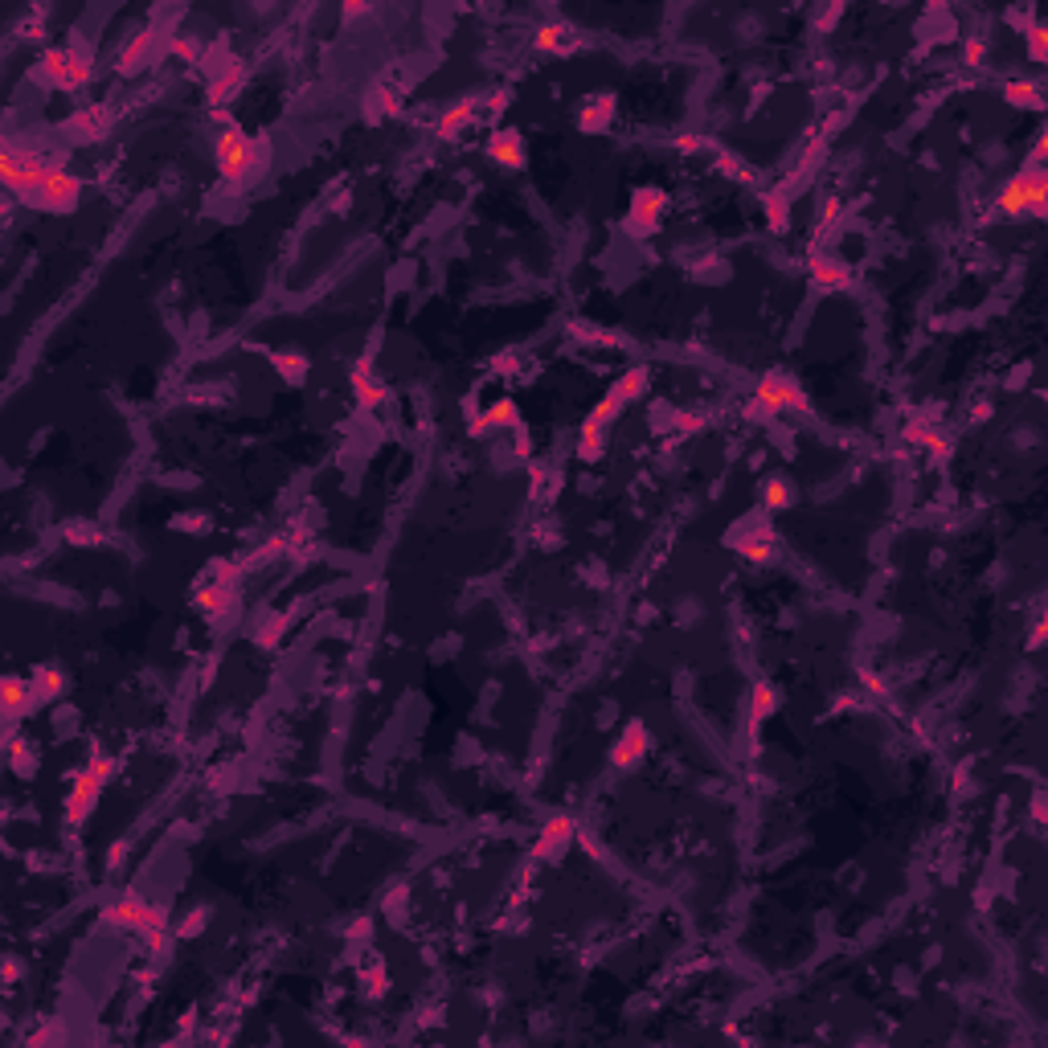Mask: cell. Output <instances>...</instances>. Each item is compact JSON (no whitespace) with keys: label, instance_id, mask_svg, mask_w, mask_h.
Returning <instances> with one entry per match:
<instances>
[{"label":"cell","instance_id":"9c48e42d","mask_svg":"<svg viewBox=\"0 0 1048 1048\" xmlns=\"http://www.w3.org/2000/svg\"><path fill=\"white\" fill-rule=\"evenodd\" d=\"M754 398L762 406H770L774 414H807L811 410V398H807V389L803 381L791 373V369H766L754 385Z\"/></svg>","mask_w":1048,"mask_h":1048},{"label":"cell","instance_id":"816d5d0a","mask_svg":"<svg viewBox=\"0 0 1048 1048\" xmlns=\"http://www.w3.org/2000/svg\"><path fill=\"white\" fill-rule=\"evenodd\" d=\"M741 414H746V422H758V426H766V422H774V418H778V414H774L770 406H762L758 398H750L746 406H741Z\"/></svg>","mask_w":1048,"mask_h":1048},{"label":"cell","instance_id":"9f6ffc18","mask_svg":"<svg viewBox=\"0 0 1048 1048\" xmlns=\"http://www.w3.org/2000/svg\"><path fill=\"white\" fill-rule=\"evenodd\" d=\"M701 148H709V140H705V136H680V140H676V152H684V156L701 152Z\"/></svg>","mask_w":1048,"mask_h":1048},{"label":"cell","instance_id":"83f0119b","mask_svg":"<svg viewBox=\"0 0 1048 1048\" xmlns=\"http://www.w3.org/2000/svg\"><path fill=\"white\" fill-rule=\"evenodd\" d=\"M533 50L537 54H553V58H565V54H574L578 50V29L570 21H545L533 37Z\"/></svg>","mask_w":1048,"mask_h":1048},{"label":"cell","instance_id":"1f68e13d","mask_svg":"<svg viewBox=\"0 0 1048 1048\" xmlns=\"http://www.w3.org/2000/svg\"><path fill=\"white\" fill-rule=\"evenodd\" d=\"M5 762H9V770H13L21 782H33L37 770H41L37 746H33L29 737H5Z\"/></svg>","mask_w":1048,"mask_h":1048},{"label":"cell","instance_id":"60d3db41","mask_svg":"<svg viewBox=\"0 0 1048 1048\" xmlns=\"http://www.w3.org/2000/svg\"><path fill=\"white\" fill-rule=\"evenodd\" d=\"M1024 41H1028V58L1040 66V62H1048V25L1036 17L1028 29H1024Z\"/></svg>","mask_w":1048,"mask_h":1048},{"label":"cell","instance_id":"74e56055","mask_svg":"<svg viewBox=\"0 0 1048 1048\" xmlns=\"http://www.w3.org/2000/svg\"><path fill=\"white\" fill-rule=\"evenodd\" d=\"M529 488H533L537 500H545L549 492L561 488V471L553 463H529Z\"/></svg>","mask_w":1048,"mask_h":1048},{"label":"cell","instance_id":"3957f363","mask_svg":"<svg viewBox=\"0 0 1048 1048\" xmlns=\"http://www.w3.org/2000/svg\"><path fill=\"white\" fill-rule=\"evenodd\" d=\"M115 770H119L115 754H107L99 741H95L91 754H86V766L74 774V786H70L66 799H62V819H66L70 827H82L86 819H91V811L99 807L103 786L115 778Z\"/></svg>","mask_w":1048,"mask_h":1048},{"label":"cell","instance_id":"94428289","mask_svg":"<svg viewBox=\"0 0 1048 1048\" xmlns=\"http://www.w3.org/2000/svg\"><path fill=\"white\" fill-rule=\"evenodd\" d=\"M1044 635H1048V623L1044 619H1036V627H1032V635H1028V647L1036 651V647H1044Z\"/></svg>","mask_w":1048,"mask_h":1048},{"label":"cell","instance_id":"5bb4252c","mask_svg":"<svg viewBox=\"0 0 1048 1048\" xmlns=\"http://www.w3.org/2000/svg\"><path fill=\"white\" fill-rule=\"evenodd\" d=\"M168 41H172V33H168V29H156V25L140 29V33L131 37L127 46L119 50V58H115L119 74H136V70H144L148 62H156L160 54H168Z\"/></svg>","mask_w":1048,"mask_h":1048},{"label":"cell","instance_id":"d4e9b609","mask_svg":"<svg viewBox=\"0 0 1048 1048\" xmlns=\"http://www.w3.org/2000/svg\"><path fill=\"white\" fill-rule=\"evenodd\" d=\"M348 385H353V398H357V406L361 410H377L381 402H385V381L377 377V365H373V357H361V361H353V369H348Z\"/></svg>","mask_w":1048,"mask_h":1048},{"label":"cell","instance_id":"ba28073f","mask_svg":"<svg viewBox=\"0 0 1048 1048\" xmlns=\"http://www.w3.org/2000/svg\"><path fill=\"white\" fill-rule=\"evenodd\" d=\"M725 545L737 549L746 561L754 565H770L774 561V524H770V512L758 508V512H746L741 520H733V529L725 533Z\"/></svg>","mask_w":1048,"mask_h":1048},{"label":"cell","instance_id":"bcb514c9","mask_svg":"<svg viewBox=\"0 0 1048 1048\" xmlns=\"http://www.w3.org/2000/svg\"><path fill=\"white\" fill-rule=\"evenodd\" d=\"M369 119H381V115H398V95L385 91V86H377V91L369 95Z\"/></svg>","mask_w":1048,"mask_h":1048},{"label":"cell","instance_id":"e0dca14e","mask_svg":"<svg viewBox=\"0 0 1048 1048\" xmlns=\"http://www.w3.org/2000/svg\"><path fill=\"white\" fill-rule=\"evenodd\" d=\"M0 705H5V737H17V725L33 717V696H29V676L5 672L0 680Z\"/></svg>","mask_w":1048,"mask_h":1048},{"label":"cell","instance_id":"7c38bea8","mask_svg":"<svg viewBox=\"0 0 1048 1048\" xmlns=\"http://www.w3.org/2000/svg\"><path fill=\"white\" fill-rule=\"evenodd\" d=\"M664 209H668V193H664L660 185H639V189L631 193V201H627L623 234H627V238H635V242L651 238L655 230H660V217H664Z\"/></svg>","mask_w":1048,"mask_h":1048},{"label":"cell","instance_id":"2e32d148","mask_svg":"<svg viewBox=\"0 0 1048 1048\" xmlns=\"http://www.w3.org/2000/svg\"><path fill=\"white\" fill-rule=\"evenodd\" d=\"M606 754H610V766H615V770H635L651 754V729L643 721H627L623 733L610 741Z\"/></svg>","mask_w":1048,"mask_h":1048},{"label":"cell","instance_id":"f546056e","mask_svg":"<svg viewBox=\"0 0 1048 1048\" xmlns=\"http://www.w3.org/2000/svg\"><path fill=\"white\" fill-rule=\"evenodd\" d=\"M606 443H610V422L590 410L586 422H582V434H578V459L582 463H598L606 455Z\"/></svg>","mask_w":1048,"mask_h":1048},{"label":"cell","instance_id":"b9f144b4","mask_svg":"<svg viewBox=\"0 0 1048 1048\" xmlns=\"http://www.w3.org/2000/svg\"><path fill=\"white\" fill-rule=\"evenodd\" d=\"M840 213H844L840 197H832V193H827V197L819 201V213H815V230H819V234H827V230H832V226L840 222ZM819 234H815V238H819Z\"/></svg>","mask_w":1048,"mask_h":1048},{"label":"cell","instance_id":"7bdbcfd3","mask_svg":"<svg viewBox=\"0 0 1048 1048\" xmlns=\"http://www.w3.org/2000/svg\"><path fill=\"white\" fill-rule=\"evenodd\" d=\"M168 54L172 58H181V62H201V41H193V37H185V33H172V41H168Z\"/></svg>","mask_w":1048,"mask_h":1048},{"label":"cell","instance_id":"603a6c76","mask_svg":"<svg viewBox=\"0 0 1048 1048\" xmlns=\"http://www.w3.org/2000/svg\"><path fill=\"white\" fill-rule=\"evenodd\" d=\"M488 160L500 164V168H508V172H516V168L529 164V144H524V131H516V127H496L492 136H488Z\"/></svg>","mask_w":1048,"mask_h":1048},{"label":"cell","instance_id":"91938a15","mask_svg":"<svg viewBox=\"0 0 1048 1048\" xmlns=\"http://www.w3.org/2000/svg\"><path fill=\"white\" fill-rule=\"evenodd\" d=\"M844 123H848V111H836V115H827V119H823V140H832V136H836V131H840Z\"/></svg>","mask_w":1048,"mask_h":1048},{"label":"cell","instance_id":"d6a6232c","mask_svg":"<svg viewBox=\"0 0 1048 1048\" xmlns=\"http://www.w3.org/2000/svg\"><path fill=\"white\" fill-rule=\"evenodd\" d=\"M570 336L578 344H594V348H631V336L627 332H610L594 320H570Z\"/></svg>","mask_w":1048,"mask_h":1048},{"label":"cell","instance_id":"8fae6325","mask_svg":"<svg viewBox=\"0 0 1048 1048\" xmlns=\"http://www.w3.org/2000/svg\"><path fill=\"white\" fill-rule=\"evenodd\" d=\"M246 78H250V70H246V62H242L238 54L217 50V62H205V95H209L213 111L226 107V103H234V99L242 95Z\"/></svg>","mask_w":1048,"mask_h":1048},{"label":"cell","instance_id":"7a4b0ae2","mask_svg":"<svg viewBox=\"0 0 1048 1048\" xmlns=\"http://www.w3.org/2000/svg\"><path fill=\"white\" fill-rule=\"evenodd\" d=\"M242 578H246V565H242V561L213 557V561H209V570H205V578H201V586H193L189 602L201 610V615H205L213 627H226V623L238 619Z\"/></svg>","mask_w":1048,"mask_h":1048},{"label":"cell","instance_id":"681fc988","mask_svg":"<svg viewBox=\"0 0 1048 1048\" xmlns=\"http://www.w3.org/2000/svg\"><path fill=\"white\" fill-rule=\"evenodd\" d=\"M508 107H512V91H508V86H500V91L484 95V111H488L492 119H500V115H504Z\"/></svg>","mask_w":1048,"mask_h":1048},{"label":"cell","instance_id":"484cf974","mask_svg":"<svg viewBox=\"0 0 1048 1048\" xmlns=\"http://www.w3.org/2000/svg\"><path fill=\"white\" fill-rule=\"evenodd\" d=\"M115 127V115L107 103H86L66 119V131H74V140H103Z\"/></svg>","mask_w":1048,"mask_h":1048},{"label":"cell","instance_id":"6da1fadb","mask_svg":"<svg viewBox=\"0 0 1048 1048\" xmlns=\"http://www.w3.org/2000/svg\"><path fill=\"white\" fill-rule=\"evenodd\" d=\"M99 922H103V926H115V930L140 934V938L152 946L156 958H168L172 938H177V934H172V917H168V909L156 905V901H148V897L136 893V889H123L115 901H107V905L99 909Z\"/></svg>","mask_w":1048,"mask_h":1048},{"label":"cell","instance_id":"7402d4cb","mask_svg":"<svg viewBox=\"0 0 1048 1048\" xmlns=\"http://www.w3.org/2000/svg\"><path fill=\"white\" fill-rule=\"evenodd\" d=\"M615 115H619V95L594 91L578 111V131H586V136H606V131L615 127Z\"/></svg>","mask_w":1048,"mask_h":1048},{"label":"cell","instance_id":"7dc6e473","mask_svg":"<svg viewBox=\"0 0 1048 1048\" xmlns=\"http://www.w3.org/2000/svg\"><path fill=\"white\" fill-rule=\"evenodd\" d=\"M844 13H848L844 5H827V9H819V13L811 17V25H815V33H832V29H836V21H840Z\"/></svg>","mask_w":1048,"mask_h":1048},{"label":"cell","instance_id":"52a82bcc","mask_svg":"<svg viewBox=\"0 0 1048 1048\" xmlns=\"http://www.w3.org/2000/svg\"><path fill=\"white\" fill-rule=\"evenodd\" d=\"M213 164H217V177L234 189L258 181L254 177V136H246L238 123H230L213 144Z\"/></svg>","mask_w":1048,"mask_h":1048},{"label":"cell","instance_id":"ffe728a7","mask_svg":"<svg viewBox=\"0 0 1048 1048\" xmlns=\"http://www.w3.org/2000/svg\"><path fill=\"white\" fill-rule=\"evenodd\" d=\"M66 688H70V676H66V668H62V664H54V660L37 664V668L29 672V696H33V713H37V709H46V705H54V701H62V696H66Z\"/></svg>","mask_w":1048,"mask_h":1048},{"label":"cell","instance_id":"6f0895ef","mask_svg":"<svg viewBox=\"0 0 1048 1048\" xmlns=\"http://www.w3.org/2000/svg\"><path fill=\"white\" fill-rule=\"evenodd\" d=\"M123 860H127V840H115V844H111V852H107V868H111V872H119V868H123Z\"/></svg>","mask_w":1048,"mask_h":1048},{"label":"cell","instance_id":"6125c7cd","mask_svg":"<svg viewBox=\"0 0 1048 1048\" xmlns=\"http://www.w3.org/2000/svg\"><path fill=\"white\" fill-rule=\"evenodd\" d=\"M365 13H369V5H357V0H353V5H344V9H340V17H344V21H357V17H365Z\"/></svg>","mask_w":1048,"mask_h":1048},{"label":"cell","instance_id":"277c9868","mask_svg":"<svg viewBox=\"0 0 1048 1048\" xmlns=\"http://www.w3.org/2000/svg\"><path fill=\"white\" fill-rule=\"evenodd\" d=\"M58 168H66L58 156H50V152H41V148H33V144H21V140H13V136H5V144H0V177H5V185H9V193L21 201L29 189H37L41 181L50 177V172H58Z\"/></svg>","mask_w":1048,"mask_h":1048},{"label":"cell","instance_id":"d590c367","mask_svg":"<svg viewBox=\"0 0 1048 1048\" xmlns=\"http://www.w3.org/2000/svg\"><path fill=\"white\" fill-rule=\"evenodd\" d=\"M287 615L283 610H271V615H258V627H254V643L262 647V651H275L279 643H283V635H287Z\"/></svg>","mask_w":1048,"mask_h":1048},{"label":"cell","instance_id":"e575fe53","mask_svg":"<svg viewBox=\"0 0 1048 1048\" xmlns=\"http://www.w3.org/2000/svg\"><path fill=\"white\" fill-rule=\"evenodd\" d=\"M1003 103L1008 107H1016V111H1044L1048 103H1044V91L1036 82H1024V78H1016V82H1003Z\"/></svg>","mask_w":1048,"mask_h":1048},{"label":"cell","instance_id":"e7e4bbea","mask_svg":"<svg viewBox=\"0 0 1048 1048\" xmlns=\"http://www.w3.org/2000/svg\"><path fill=\"white\" fill-rule=\"evenodd\" d=\"M5 979H9V983L17 979V958H5Z\"/></svg>","mask_w":1048,"mask_h":1048},{"label":"cell","instance_id":"8992f818","mask_svg":"<svg viewBox=\"0 0 1048 1048\" xmlns=\"http://www.w3.org/2000/svg\"><path fill=\"white\" fill-rule=\"evenodd\" d=\"M91 74H95V54L82 50V46H54L37 62V78L46 82L50 91H66V95L82 91V86L91 82Z\"/></svg>","mask_w":1048,"mask_h":1048},{"label":"cell","instance_id":"f35d334b","mask_svg":"<svg viewBox=\"0 0 1048 1048\" xmlns=\"http://www.w3.org/2000/svg\"><path fill=\"white\" fill-rule=\"evenodd\" d=\"M713 156H717V172H725L729 181H737V185H750V181H754V168L741 160V156H733L729 148H713Z\"/></svg>","mask_w":1048,"mask_h":1048},{"label":"cell","instance_id":"11a10c76","mask_svg":"<svg viewBox=\"0 0 1048 1048\" xmlns=\"http://www.w3.org/2000/svg\"><path fill=\"white\" fill-rule=\"evenodd\" d=\"M676 426H680V434H701L709 426V418L705 414H676Z\"/></svg>","mask_w":1048,"mask_h":1048},{"label":"cell","instance_id":"4dcf8cb0","mask_svg":"<svg viewBox=\"0 0 1048 1048\" xmlns=\"http://www.w3.org/2000/svg\"><path fill=\"white\" fill-rule=\"evenodd\" d=\"M758 492H762V508H766V512H786V508H795V500H799L795 479L786 475V471H770L762 484H758Z\"/></svg>","mask_w":1048,"mask_h":1048},{"label":"cell","instance_id":"5b68a950","mask_svg":"<svg viewBox=\"0 0 1048 1048\" xmlns=\"http://www.w3.org/2000/svg\"><path fill=\"white\" fill-rule=\"evenodd\" d=\"M999 209L1008 217H1032V222H1044V217H1048V172L1040 164H1024L1012 181H1003Z\"/></svg>","mask_w":1048,"mask_h":1048},{"label":"cell","instance_id":"db71d44e","mask_svg":"<svg viewBox=\"0 0 1048 1048\" xmlns=\"http://www.w3.org/2000/svg\"><path fill=\"white\" fill-rule=\"evenodd\" d=\"M512 439H516V455H520V459H533V434H529V426L520 422V426L512 430Z\"/></svg>","mask_w":1048,"mask_h":1048},{"label":"cell","instance_id":"ac0fdd59","mask_svg":"<svg viewBox=\"0 0 1048 1048\" xmlns=\"http://www.w3.org/2000/svg\"><path fill=\"white\" fill-rule=\"evenodd\" d=\"M807 275H811V287H819V291H848L856 283V271L848 267L844 258L827 254V250H811Z\"/></svg>","mask_w":1048,"mask_h":1048},{"label":"cell","instance_id":"f907efd6","mask_svg":"<svg viewBox=\"0 0 1048 1048\" xmlns=\"http://www.w3.org/2000/svg\"><path fill=\"white\" fill-rule=\"evenodd\" d=\"M271 136H254V177H262V172H267V164H271Z\"/></svg>","mask_w":1048,"mask_h":1048},{"label":"cell","instance_id":"680465c9","mask_svg":"<svg viewBox=\"0 0 1048 1048\" xmlns=\"http://www.w3.org/2000/svg\"><path fill=\"white\" fill-rule=\"evenodd\" d=\"M369 934H373V922H369V917H361V922L348 926V942H369Z\"/></svg>","mask_w":1048,"mask_h":1048},{"label":"cell","instance_id":"ee69618b","mask_svg":"<svg viewBox=\"0 0 1048 1048\" xmlns=\"http://www.w3.org/2000/svg\"><path fill=\"white\" fill-rule=\"evenodd\" d=\"M983 62H987V37L983 33H967L963 37V66L979 70Z\"/></svg>","mask_w":1048,"mask_h":1048},{"label":"cell","instance_id":"836d02e7","mask_svg":"<svg viewBox=\"0 0 1048 1048\" xmlns=\"http://www.w3.org/2000/svg\"><path fill=\"white\" fill-rule=\"evenodd\" d=\"M791 193H786L782 185H774V189H766L762 193V217H766V226H770V234H786L791 230Z\"/></svg>","mask_w":1048,"mask_h":1048},{"label":"cell","instance_id":"c3c4849f","mask_svg":"<svg viewBox=\"0 0 1048 1048\" xmlns=\"http://www.w3.org/2000/svg\"><path fill=\"white\" fill-rule=\"evenodd\" d=\"M520 357H524L520 348H504V353H496V357H492V369H496V373H504V377H512V373H520Z\"/></svg>","mask_w":1048,"mask_h":1048},{"label":"cell","instance_id":"f5cc1de1","mask_svg":"<svg viewBox=\"0 0 1048 1048\" xmlns=\"http://www.w3.org/2000/svg\"><path fill=\"white\" fill-rule=\"evenodd\" d=\"M66 541H74V545H99L103 533L91 529V524H74V529H66Z\"/></svg>","mask_w":1048,"mask_h":1048},{"label":"cell","instance_id":"f1b7e54d","mask_svg":"<svg viewBox=\"0 0 1048 1048\" xmlns=\"http://www.w3.org/2000/svg\"><path fill=\"white\" fill-rule=\"evenodd\" d=\"M524 418H520V410H516V402H508V398H500L492 410H484V414H475V422H471V434L475 439H488V434H500V430H516Z\"/></svg>","mask_w":1048,"mask_h":1048},{"label":"cell","instance_id":"44dd1931","mask_svg":"<svg viewBox=\"0 0 1048 1048\" xmlns=\"http://www.w3.org/2000/svg\"><path fill=\"white\" fill-rule=\"evenodd\" d=\"M782 705H786L782 688L770 684V680H758V684L750 688V701H746V737L754 741V737L762 733V725H766Z\"/></svg>","mask_w":1048,"mask_h":1048},{"label":"cell","instance_id":"d6986e66","mask_svg":"<svg viewBox=\"0 0 1048 1048\" xmlns=\"http://www.w3.org/2000/svg\"><path fill=\"white\" fill-rule=\"evenodd\" d=\"M479 111H484V95H463L459 103H451L439 119H434V136H439L443 144H451V140H459V136H467L471 131V123L479 119Z\"/></svg>","mask_w":1048,"mask_h":1048},{"label":"cell","instance_id":"4316f807","mask_svg":"<svg viewBox=\"0 0 1048 1048\" xmlns=\"http://www.w3.org/2000/svg\"><path fill=\"white\" fill-rule=\"evenodd\" d=\"M267 361L279 373V381L291 385V389H303V385H308V377H312V361H308L303 348H267Z\"/></svg>","mask_w":1048,"mask_h":1048},{"label":"cell","instance_id":"30bf717a","mask_svg":"<svg viewBox=\"0 0 1048 1048\" xmlns=\"http://www.w3.org/2000/svg\"><path fill=\"white\" fill-rule=\"evenodd\" d=\"M82 181L74 177V172H66V168H58V172H50L46 181H41L37 189H29L25 197H21V205H29V209H41V213H74L78 205H82Z\"/></svg>","mask_w":1048,"mask_h":1048},{"label":"cell","instance_id":"9a60e30c","mask_svg":"<svg viewBox=\"0 0 1048 1048\" xmlns=\"http://www.w3.org/2000/svg\"><path fill=\"white\" fill-rule=\"evenodd\" d=\"M901 439H905L909 447H917V451H926L934 463H946L950 451H954V443L946 439V430H942L930 414H922V410H917V414L901 426Z\"/></svg>","mask_w":1048,"mask_h":1048},{"label":"cell","instance_id":"cb8c5ba5","mask_svg":"<svg viewBox=\"0 0 1048 1048\" xmlns=\"http://www.w3.org/2000/svg\"><path fill=\"white\" fill-rule=\"evenodd\" d=\"M647 389H651V365H631V369H623L615 381L606 385V402L627 410V406L647 398Z\"/></svg>","mask_w":1048,"mask_h":1048},{"label":"cell","instance_id":"ab89813d","mask_svg":"<svg viewBox=\"0 0 1048 1048\" xmlns=\"http://www.w3.org/2000/svg\"><path fill=\"white\" fill-rule=\"evenodd\" d=\"M205 926H209V909H205V905H197V909H189V913L181 917L177 926H172V934H177L181 942H189V938L205 934Z\"/></svg>","mask_w":1048,"mask_h":1048},{"label":"cell","instance_id":"be15d7a7","mask_svg":"<svg viewBox=\"0 0 1048 1048\" xmlns=\"http://www.w3.org/2000/svg\"><path fill=\"white\" fill-rule=\"evenodd\" d=\"M1032 819L1044 823V791H1032Z\"/></svg>","mask_w":1048,"mask_h":1048},{"label":"cell","instance_id":"4fadbf2b","mask_svg":"<svg viewBox=\"0 0 1048 1048\" xmlns=\"http://www.w3.org/2000/svg\"><path fill=\"white\" fill-rule=\"evenodd\" d=\"M574 840H578V819L565 815V811H557V815H549V819L537 827V836H533V860H541V864H561L565 856H570Z\"/></svg>","mask_w":1048,"mask_h":1048},{"label":"cell","instance_id":"03108f58","mask_svg":"<svg viewBox=\"0 0 1048 1048\" xmlns=\"http://www.w3.org/2000/svg\"><path fill=\"white\" fill-rule=\"evenodd\" d=\"M991 414V402H975V418H987Z\"/></svg>","mask_w":1048,"mask_h":1048},{"label":"cell","instance_id":"f6af8a7d","mask_svg":"<svg viewBox=\"0 0 1048 1048\" xmlns=\"http://www.w3.org/2000/svg\"><path fill=\"white\" fill-rule=\"evenodd\" d=\"M172 529H177V533H197V537H205V533L213 529V520H209L205 512H181V516H172Z\"/></svg>","mask_w":1048,"mask_h":1048},{"label":"cell","instance_id":"8d00e7d4","mask_svg":"<svg viewBox=\"0 0 1048 1048\" xmlns=\"http://www.w3.org/2000/svg\"><path fill=\"white\" fill-rule=\"evenodd\" d=\"M357 983H361V991H365L369 999H381V995L389 991V967L381 963V958H377V963H365V967L357 971Z\"/></svg>","mask_w":1048,"mask_h":1048}]
</instances>
